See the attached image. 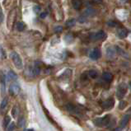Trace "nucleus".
Here are the masks:
<instances>
[{
    "mask_svg": "<svg viewBox=\"0 0 131 131\" xmlns=\"http://www.w3.org/2000/svg\"><path fill=\"white\" fill-rule=\"evenodd\" d=\"M93 123L95 124V125L98 127H106L107 125H109L111 123V115H106L103 117L96 118V119L93 121Z\"/></svg>",
    "mask_w": 131,
    "mask_h": 131,
    "instance_id": "nucleus-1",
    "label": "nucleus"
},
{
    "mask_svg": "<svg viewBox=\"0 0 131 131\" xmlns=\"http://www.w3.org/2000/svg\"><path fill=\"white\" fill-rule=\"evenodd\" d=\"M11 59H13V62L16 66V68H17L18 69H22V66H23V63H22V60L20 57V55L18 54L17 52H12L10 54Z\"/></svg>",
    "mask_w": 131,
    "mask_h": 131,
    "instance_id": "nucleus-2",
    "label": "nucleus"
},
{
    "mask_svg": "<svg viewBox=\"0 0 131 131\" xmlns=\"http://www.w3.org/2000/svg\"><path fill=\"white\" fill-rule=\"evenodd\" d=\"M127 90H128V87L127 85L124 83H121L117 88V91H116V96L117 98L121 100L124 98V96H125V94L127 93Z\"/></svg>",
    "mask_w": 131,
    "mask_h": 131,
    "instance_id": "nucleus-3",
    "label": "nucleus"
},
{
    "mask_svg": "<svg viewBox=\"0 0 131 131\" xmlns=\"http://www.w3.org/2000/svg\"><path fill=\"white\" fill-rule=\"evenodd\" d=\"M106 38V34L104 31H99L91 35V39L93 40H102Z\"/></svg>",
    "mask_w": 131,
    "mask_h": 131,
    "instance_id": "nucleus-4",
    "label": "nucleus"
},
{
    "mask_svg": "<svg viewBox=\"0 0 131 131\" xmlns=\"http://www.w3.org/2000/svg\"><path fill=\"white\" fill-rule=\"evenodd\" d=\"M114 105H115V100L113 98H109V99H107L106 101H105L104 102H102V106L103 109L110 110L114 106Z\"/></svg>",
    "mask_w": 131,
    "mask_h": 131,
    "instance_id": "nucleus-5",
    "label": "nucleus"
},
{
    "mask_svg": "<svg viewBox=\"0 0 131 131\" xmlns=\"http://www.w3.org/2000/svg\"><path fill=\"white\" fill-rule=\"evenodd\" d=\"M89 57L92 60H96L101 57V51L99 49L95 48L90 52V54H89Z\"/></svg>",
    "mask_w": 131,
    "mask_h": 131,
    "instance_id": "nucleus-6",
    "label": "nucleus"
},
{
    "mask_svg": "<svg viewBox=\"0 0 131 131\" xmlns=\"http://www.w3.org/2000/svg\"><path fill=\"white\" fill-rule=\"evenodd\" d=\"M129 34V31L128 30L124 28V27H121V28H119L117 30V36L119 39H124L125 37L128 36Z\"/></svg>",
    "mask_w": 131,
    "mask_h": 131,
    "instance_id": "nucleus-7",
    "label": "nucleus"
},
{
    "mask_svg": "<svg viewBox=\"0 0 131 131\" xmlns=\"http://www.w3.org/2000/svg\"><path fill=\"white\" fill-rule=\"evenodd\" d=\"M20 92V87L17 83H13L10 86V93L13 95H17Z\"/></svg>",
    "mask_w": 131,
    "mask_h": 131,
    "instance_id": "nucleus-8",
    "label": "nucleus"
},
{
    "mask_svg": "<svg viewBox=\"0 0 131 131\" xmlns=\"http://www.w3.org/2000/svg\"><path fill=\"white\" fill-rule=\"evenodd\" d=\"M65 108H66V110L68 111L69 112H70V113L77 114V112H78L77 107H76L75 106H74L73 104H72V103H68V104H66Z\"/></svg>",
    "mask_w": 131,
    "mask_h": 131,
    "instance_id": "nucleus-9",
    "label": "nucleus"
},
{
    "mask_svg": "<svg viewBox=\"0 0 131 131\" xmlns=\"http://www.w3.org/2000/svg\"><path fill=\"white\" fill-rule=\"evenodd\" d=\"M129 118L130 116L129 115H125L123 116L122 119H121V125H119V127H121L122 129H124L125 127L128 125V123L129 121Z\"/></svg>",
    "mask_w": 131,
    "mask_h": 131,
    "instance_id": "nucleus-10",
    "label": "nucleus"
},
{
    "mask_svg": "<svg viewBox=\"0 0 131 131\" xmlns=\"http://www.w3.org/2000/svg\"><path fill=\"white\" fill-rule=\"evenodd\" d=\"M102 78L106 82H107V83H110V82H111L112 79H113V76H112V74L109 72H104L102 73Z\"/></svg>",
    "mask_w": 131,
    "mask_h": 131,
    "instance_id": "nucleus-11",
    "label": "nucleus"
},
{
    "mask_svg": "<svg viewBox=\"0 0 131 131\" xmlns=\"http://www.w3.org/2000/svg\"><path fill=\"white\" fill-rule=\"evenodd\" d=\"M106 54L109 58H113V57H115V54H116V50H115V49L112 46L108 47L107 50H106Z\"/></svg>",
    "mask_w": 131,
    "mask_h": 131,
    "instance_id": "nucleus-12",
    "label": "nucleus"
},
{
    "mask_svg": "<svg viewBox=\"0 0 131 131\" xmlns=\"http://www.w3.org/2000/svg\"><path fill=\"white\" fill-rule=\"evenodd\" d=\"M72 5L74 9L79 10L83 5V2H82V0H72Z\"/></svg>",
    "mask_w": 131,
    "mask_h": 131,
    "instance_id": "nucleus-13",
    "label": "nucleus"
},
{
    "mask_svg": "<svg viewBox=\"0 0 131 131\" xmlns=\"http://www.w3.org/2000/svg\"><path fill=\"white\" fill-rule=\"evenodd\" d=\"M0 82H1V91L2 94L3 95V93H5V88H6V80H5V76L3 74H1L0 77Z\"/></svg>",
    "mask_w": 131,
    "mask_h": 131,
    "instance_id": "nucleus-14",
    "label": "nucleus"
},
{
    "mask_svg": "<svg viewBox=\"0 0 131 131\" xmlns=\"http://www.w3.org/2000/svg\"><path fill=\"white\" fill-rule=\"evenodd\" d=\"M95 13H96V11L94 9H92V8H88V9L85 10L84 16L85 17H92V16H94Z\"/></svg>",
    "mask_w": 131,
    "mask_h": 131,
    "instance_id": "nucleus-15",
    "label": "nucleus"
},
{
    "mask_svg": "<svg viewBox=\"0 0 131 131\" xmlns=\"http://www.w3.org/2000/svg\"><path fill=\"white\" fill-rule=\"evenodd\" d=\"M7 106V99L4 98L2 101L1 105H0V111H1L2 113H3V111L6 110Z\"/></svg>",
    "mask_w": 131,
    "mask_h": 131,
    "instance_id": "nucleus-16",
    "label": "nucleus"
},
{
    "mask_svg": "<svg viewBox=\"0 0 131 131\" xmlns=\"http://www.w3.org/2000/svg\"><path fill=\"white\" fill-rule=\"evenodd\" d=\"M7 77H8L9 80L15 81V80L17 79V75L13 72V71H12V70H10L9 72H8V73H7Z\"/></svg>",
    "mask_w": 131,
    "mask_h": 131,
    "instance_id": "nucleus-17",
    "label": "nucleus"
},
{
    "mask_svg": "<svg viewBox=\"0 0 131 131\" xmlns=\"http://www.w3.org/2000/svg\"><path fill=\"white\" fill-rule=\"evenodd\" d=\"M12 115L14 118H17L19 115V107L17 106H14L12 110Z\"/></svg>",
    "mask_w": 131,
    "mask_h": 131,
    "instance_id": "nucleus-18",
    "label": "nucleus"
},
{
    "mask_svg": "<svg viewBox=\"0 0 131 131\" xmlns=\"http://www.w3.org/2000/svg\"><path fill=\"white\" fill-rule=\"evenodd\" d=\"M66 27H73L74 25L76 24V20L74 19V18H71V19L68 20L66 21Z\"/></svg>",
    "mask_w": 131,
    "mask_h": 131,
    "instance_id": "nucleus-19",
    "label": "nucleus"
},
{
    "mask_svg": "<svg viewBox=\"0 0 131 131\" xmlns=\"http://www.w3.org/2000/svg\"><path fill=\"white\" fill-rule=\"evenodd\" d=\"M88 75L91 78H93V79H94V78H96L97 76H98V73H97L96 70L92 69L88 72Z\"/></svg>",
    "mask_w": 131,
    "mask_h": 131,
    "instance_id": "nucleus-20",
    "label": "nucleus"
},
{
    "mask_svg": "<svg viewBox=\"0 0 131 131\" xmlns=\"http://www.w3.org/2000/svg\"><path fill=\"white\" fill-rule=\"evenodd\" d=\"M11 123V117L9 115H7V116L4 117V119H3V128H7V126L8 125Z\"/></svg>",
    "mask_w": 131,
    "mask_h": 131,
    "instance_id": "nucleus-21",
    "label": "nucleus"
},
{
    "mask_svg": "<svg viewBox=\"0 0 131 131\" xmlns=\"http://www.w3.org/2000/svg\"><path fill=\"white\" fill-rule=\"evenodd\" d=\"M17 125H18V127H20V128H21V127L24 126V125H25V117L23 116V115H21V116H20L19 119H18Z\"/></svg>",
    "mask_w": 131,
    "mask_h": 131,
    "instance_id": "nucleus-22",
    "label": "nucleus"
},
{
    "mask_svg": "<svg viewBox=\"0 0 131 131\" xmlns=\"http://www.w3.org/2000/svg\"><path fill=\"white\" fill-rule=\"evenodd\" d=\"M26 27V26L25 24L23 23V22H18V23L17 24V31H24V29Z\"/></svg>",
    "mask_w": 131,
    "mask_h": 131,
    "instance_id": "nucleus-23",
    "label": "nucleus"
},
{
    "mask_svg": "<svg viewBox=\"0 0 131 131\" xmlns=\"http://www.w3.org/2000/svg\"><path fill=\"white\" fill-rule=\"evenodd\" d=\"M73 36L72 34H67L65 36V41L66 42H68V43H70V42H72L73 41Z\"/></svg>",
    "mask_w": 131,
    "mask_h": 131,
    "instance_id": "nucleus-24",
    "label": "nucleus"
},
{
    "mask_svg": "<svg viewBox=\"0 0 131 131\" xmlns=\"http://www.w3.org/2000/svg\"><path fill=\"white\" fill-rule=\"evenodd\" d=\"M15 128H16V126H15V124L14 123H10V124L7 126V131H14Z\"/></svg>",
    "mask_w": 131,
    "mask_h": 131,
    "instance_id": "nucleus-25",
    "label": "nucleus"
},
{
    "mask_svg": "<svg viewBox=\"0 0 131 131\" xmlns=\"http://www.w3.org/2000/svg\"><path fill=\"white\" fill-rule=\"evenodd\" d=\"M127 106V102H124V101H121V102L119 104V110H124L125 108Z\"/></svg>",
    "mask_w": 131,
    "mask_h": 131,
    "instance_id": "nucleus-26",
    "label": "nucleus"
},
{
    "mask_svg": "<svg viewBox=\"0 0 131 131\" xmlns=\"http://www.w3.org/2000/svg\"><path fill=\"white\" fill-rule=\"evenodd\" d=\"M6 57V54H5V51L3 49V47L0 46V59H5Z\"/></svg>",
    "mask_w": 131,
    "mask_h": 131,
    "instance_id": "nucleus-27",
    "label": "nucleus"
},
{
    "mask_svg": "<svg viewBox=\"0 0 131 131\" xmlns=\"http://www.w3.org/2000/svg\"><path fill=\"white\" fill-rule=\"evenodd\" d=\"M107 25L109 26V27H116L117 26V22H115L114 21H108L107 22Z\"/></svg>",
    "mask_w": 131,
    "mask_h": 131,
    "instance_id": "nucleus-28",
    "label": "nucleus"
},
{
    "mask_svg": "<svg viewBox=\"0 0 131 131\" xmlns=\"http://www.w3.org/2000/svg\"><path fill=\"white\" fill-rule=\"evenodd\" d=\"M62 31H63V27H60V26H59V27L54 28V31L57 33H60V32H62Z\"/></svg>",
    "mask_w": 131,
    "mask_h": 131,
    "instance_id": "nucleus-29",
    "label": "nucleus"
},
{
    "mask_svg": "<svg viewBox=\"0 0 131 131\" xmlns=\"http://www.w3.org/2000/svg\"><path fill=\"white\" fill-rule=\"evenodd\" d=\"M86 21H87V18H86V17H78V21L81 22V23H83V22H85Z\"/></svg>",
    "mask_w": 131,
    "mask_h": 131,
    "instance_id": "nucleus-30",
    "label": "nucleus"
},
{
    "mask_svg": "<svg viewBox=\"0 0 131 131\" xmlns=\"http://www.w3.org/2000/svg\"><path fill=\"white\" fill-rule=\"evenodd\" d=\"M3 18H4V16H3V13L2 12L1 8H0V23H2V22H3Z\"/></svg>",
    "mask_w": 131,
    "mask_h": 131,
    "instance_id": "nucleus-31",
    "label": "nucleus"
},
{
    "mask_svg": "<svg viewBox=\"0 0 131 131\" xmlns=\"http://www.w3.org/2000/svg\"><path fill=\"white\" fill-rule=\"evenodd\" d=\"M34 11H35V13H39L40 11V6H35L34 7Z\"/></svg>",
    "mask_w": 131,
    "mask_h": 131,
    "instance_id": "nucleus-32",
    "label": "nucleus"
},
{
    "mask_svg": "<svg viewBox=\"0 0 131 131\" xmlns=\"http://www.w3.org/2000/svg\"><path fill=\"white\" fill-rule=\"evenodd\" d=\"M46 16H47V13L46 12L42 13L41 14H40V17H41V18H46Z\"/></svg>",
    "mask_w": 131,
    "mask_h": 131,
    "instance_id": "nucleus-33",
    "label": "nucleus"
},
{
    "mask_svg": "<svg viewBox=\"0 0 131 131\" xmlns=\"http://www.w3.org/2000/svg\"><path fill=\"white\" fill-rule=\"evenodd\" d=\"M121 130H122L121 127H118V128H115L114 130H112V131H121Z\"/></svg>",
    "mask_w": 131,
    "mask_h": 131,
    "instance_id": "nucleus-34",
    "label": "nucleus"
},
{
    "mask_svg": "<svg viewBox=\"0 0 131 131\" xmlns=\"http://www.w3.org/2000/svg\"><path fill=\"white\" fill-rule=\"evenodd\" d=\"M121 1L122 3H125V2L128 1V0H121Z\"/></svg>",
    "mask_w": 131,
    "mask_h": 131,
    "instance_id": "nucleus-35",
    "label": "nucleus"
},
{
    "mask_svg": "<svg viewBox=\"0 0 131 131\" xmlns=\"http://www.w3.org/2000/svg\"><path fill=\"white\" fill-rule=\"evenodd\" d=\"M27 131H35V130L33 129H27Z\"/></svg>",
    "mask_w": 131,
    "mask_h": 131,
    "instance_id": "nucleus-36",
    "label": "nucleus"
},
{
    "mask_svg": "<svg viewBox=\"0 0 131 131\" xmlns=\"http://www.w3.org/2000/svg\"><path fill=\"white\" fill-rule=\"evenodd\" d=\"M95 1H96V2H102V0H95Z\"/></svg>",
    "mask_w": 131,
    "mask_h": 131,
    "instance_id": "nucleus-37",
    "label": "nucleus"
},
{
    "mask_svg": "<svg viewBox=\"0 0 131 131\" xmlns=\"http://www.w3.org/2000/svg\"><path fill=\"white\" fill-rule=\"evenodd\" d=\"M129 86H130V88H131V81H130V83H129Z\"/></svg>",
    "mask_w": 131,
    "mask_h": 131,
    "instance_id": "nucleus-38",
    "label": "nucleus"
},
{
    "mask_svg": "<svg viewBox=\"0 0 131 131\" xmlns=\"http://www.w3.org/2000/svg\"><path fill=\"white\" fill-rule=\"evenodd\" d=\"M25 131H27V130H25Z\"/></svg>",
    "mask_w": 131,
    "mask_h": 131,
    "instance_id": "nucleus-39",
    "label": "nucleus"
}]
</instances>
